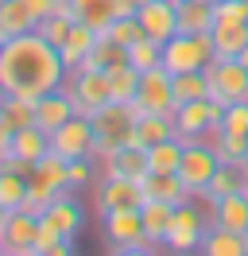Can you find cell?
<instances>
[{
    "label": "cell",
    "mask_w": 248,
    "mask_h": 256,
    "mask_svg": "<svg viewBox=\"0 0 248 256\" xmlns=\"http://www.w3.org/2000/svg\"><path fill=\"white\" fill-rule=\"evenodd\" d=\"M140 218H144V237L159 248V244L167 240V229H170V218H174V206H170V202H159V198H148V202L140 206Z\"/></svg>",
    "instance_id": "7402d4cb"
},
{
    "label": "cell",
    "mask_w": 248,
    "mask_h": 256,
    "mask_svg": "<svg viewBox=\"0 0 248 256\" xmlns=\"http://www.w3.org/2000/svg\"><path fill=\"white\" fill-rule=\"evenodd\" d=\"M46 152H50V136L39 124H28V128H16L12 132V152L8 156H20V160L35 163V160H43Z\"/></svg>",
    "instance_id": "4316f807"
},
{
    "label": "cell",
    "mask_w": 248,
    "mask_h": 256,
    "mask_svg": "<svg viewBox=\"0 0 248 256\" xmlns=\"http://www.w3.org/2000/svg\"><path fill=\"white\" fill-rule=\"evenodd\" d=\"M174 136V116L170 112H140L136 116V132H132V144L136 148H152L159 140Z\"/></svg>",
    "instance_id": "44dd1931"
},
{
    "label": "cell",
    "mask_w": 248,
    "mask_h": 256,
    "mask_svg": "<svg viewBox=\"0 0 248 256\" xmlns=\"http://www.w3.org/2000/svg\"><path fill=\"white\" fill-rule=\"evenodd\" d=\"M221 112H225V105L214 101V97L182 101L178 109L170 112L174 116V136L178 140H206L214 128H221Z\"/></svg>",
    "instance_id": "8992f818"
},
{
    "label": "cell",
    "mask_w": 248,
    "mask_h": 256,
    "mask_svg": "<svg viewBox=\"0 0 248 256\" xmlns=\"http://www.w3.org/2000/svg\"><path fill=\"white\" fill-rule=\"evenodd\" d=\"M70 12L78 24H86L93 32H108V24L116 20V0H70Z\"/></svg>",
    "instance_id": "603a6c76"
},
{
    "label": "cell",
    "mask_w": 248,
    "mask_h": 256,
    "mask_svg": "<svg viewBox=\"0 0 248 256\" xmlns=\"http://www.w3.org/2000/svg\"><path fill=\"white\" fill-rule=\"evenodd\" d=\"M97 35H101V32H93V28H86V24H78V20H74V28H70V35H66V43L58 47L62 50V62H66V74L86 62V54L93 50Z\"/></svg>",
    "instance_id": "d4e9b609"
},
{
    "label": "cell",
    "mask_w": 248,
    "mask_h": 256,
    "mask_svg": "<svg viewBox=\"0 0 248 256\" xmlns=\"http://www.w3.org/2000/svg\"><path fill=\"white\" fill-rule=\"evenodd\" d=\"M148 194H144V182L140 178H112L105 175L101 186H97V210H124V206H144Z\"/></svg>",
    "instance_id": "2e32d148"
},
{
    "label": "cell",
    "mask_w": 248,
    "mask_h": 256,
    "mask_svg": "<svg viewBox=\"0 0 248 256\" xmlns=\"http://www.w3.org/2000/svg\"><path fill=\"white\" fill-rule=\"evenodd\" d=\"M12 132H16V128L8 124V120H4V112H0V160L12 152Z\"/></svg>",
    "instance_id": "ee69618b"
},
{
    "label": "cell",
    "mask_w": 248,
    "mask_h": 256,
    "mask_svg": "<svg viewBox=\"0 0 248 256\" xmlns=\"http://www.w3.org/2000/svg\"><path fill=\"white\" fill-rule=\"evenodd\" d=\"M0 256H4V244H0Z\"/></svg>",
    "instance_id": "c3c4849f"
},
{
    "label": "cell",
    "mask_w": 248,
    "mask_h": 256,
    "mask_svg": "<svg viewBox=\"0 0 248 256\" xmlns=\"http://www.w3.org/2000/svg\"><path fill=\"white\" fill-rule=\"evenodd\" d=\"M62 190H70V178H66V160L54 156V152H46L43 160L31 163L28 171V198H24V206L20 210H31V214H43Z\"/></svg>",
    "instance_id": "3957f363"
},
{
    "label": "cell",
    "mask_w": 248,
    "mask_h": 256,
    "mask_svg": "<svg viewBox=\"0 0 248 256\" xmlns=\"http://www.w3.org/2000/svg\"><path fill=\"white\" fill-rule=\"evenodd\" d=\"M236 190H244V175H240L232 163H221V167H217V175H214V182H210V190H206V198L217 202V198L236 194Z\"/></svg>",
    "instance_id": "8d00e7d4"
},
{
    "label": "cell",
    "mask_w": 248,
    "mask_h": 256,
    "mask_svg": "<svg viewBox=\"0 0 248 256\" xmlns=\"http://www.w3.org/2000/svg\"><path fill=\"white\" fill-rule=\"evenodd\" d=\"M198 97H210V82H206V70H190V74H174V101H198Z\"/></svg>",
    "instance_id": "d590c367"
},
{
    "label": "cell",
    "mask_w": 248,
    "mask_h": 256,
    "mask_svg": "<svg viewBox=\"0 0 248 256\" xmlns=\"http://www.w3.org/2000/svg\"><path fill=\"white\" fill-rule=\"evenodd\" d=\"M0 112L12 128H28L35 124V101L28 97H16V94H0Z\"/></svg>",
    "instance_id": "836d02e7"
},
{
    "label": "cell",
    "mask_w": 248,
    "mask_h": 256,
    "mask_svg": "<svg viewBox=\"0 0 248 256\" xmlns=\"http://www.w3.org/2000/svg\"><path fill=\"white\" fill-rule=\"evenodd\" d=\"M128 62V47H120L116 39H108V35H97V43H93V50L86 54V70H112V66H124ZM78 66V70H82Z\"/></svg>",
    "instance_id": "f546056e"
},
{
    "label": "cell",
    "mask_w": 248,
    "mask_h": 256,
    "mask_svg": "<svg viewBox=\"0 0 248 256\" xmlns=\"http://www.w3.org/2000/svg\"><path fill=\"white\" fill-rule=\"evenodd\" d=\"M108 74V94H112V101H132L140 90V70L132 62L124 66H112V70H105Z\"/></svg>",
    "instance_id": "1f68e13d"
},
{
    "label": "cell",
    "mask_w": 248,
    "mask_h": 256,
    "mask_svg": "<svg viewBox=\"0 0 248 256\" xmlns=\"http://www.w3.org/2000/svg\"><path fill=\"white\" fill-rule=\"evenodd\" d=\"M240 62H244V66H248V50H244V54H240Z\"/></svg>",
    "instance_id": "bcb514c9"
},
{
    "label": "cell",
    "mask_w": 248,
    "mask_h": 256,
    "mask_svg": "<svg viewBox=\"0 0 248 256\" xmlns=\"http://www.w3.org/2000/svg\"><path fill=\"white\" fill-rule=\"evenodd\" d=\"M244 237L248 233H232V229L214 225V229H206L198 252H206V256H244Z\"/></svg>",
    "instance_id": "f1b7e54d"
},
{
    "label": "cell",
    "mask_w": 248,
    "mask_h": 256,
    "mask_svg": "<svg viewBox=\"0 0 248 256\" xmlns=\"http://www.w3.org/2000/svg\"><path fill=\"white\" fill-rule=\"evenodd\" d=\"M66 82V62L54 43H46L39 32H24L4 39L0 50V94H16L39 101L43 94L58 90Z\"/></svg>",
    "instance_id": "6da1fadb"
},
{
    "label": "cell",
    "mask_w": 248,
    "mask_h": 256,
    "mask_svg": "<svg viewBox=\"0 0 248 256\" xmlns=\"http://www.w3.org/2000/svg\"><path fill=\"white\" fill-rule=\"evenodd\" d=\"M178 0H148V4H140V28L144 35H152L155 43H167L170 35H178Z\"/></svg>",
    "instance_id": "5bb4252c"
},
{
    "label": "cell",
    "mask_w": 248,
    "mask_h": 256,
    "mask_svg": "<svg viewBox=\"0 0 248 256\" xmlns=\"http://www.w3.org/2000/svg\"><path fill=\"white\" fill-rule=\"evenodd\" d=\"M210 218H214V225H221V229H232V233H248V194L236 190V194H225V198H217V202H210Z\"/></svg>",
    "instance_id": "d6986e66"
},
{
    "label": "cell",
    "mask_w": 248,
    "mask_h": 256,
    "mask_svg": "<svg viewBox=\"0 0 248 256\" xmlns=\"http://www.w3.org/2000/svg\"><path fill=\"white\" fill-rule=\"evenodd\" d=\"M217 167H221V156H217V148L210 140H186L182 163H178V178H182V186L190 190V198H198V194L206 198Z\"/></svg>",
    "instance_id": "277c9868"
},
{
    "label": "cell",
    "mask_w": 248,
    "mask_h": 256,
    "mask_svg": "<svg viewBox=\"0 0 248 256\" xmlns=\"http://www.w3.org/2000/svg\"><path fill=\"white\" fill-rule=\"evenodd\" d=\"M221 128L225 132H236V136H248V101H232L221 112Z\"/></svg>",
    "instance_id": "60d3db41"
},
{
    "label": "cell",
    "mask_w": 248,
    "mask_h": 256,
    "mask_svg": "<svg viewBox=\"0 0 248 256\" xmlns=\"http://www.w3.org/2000/svg\"><path fill=\"white\" fill-rule=\"evenodd\" d=\"M101 163H105V175H112V178H144L148 175V148L124 144L116 152H108Z\"/></svg>",
    "instance_id": "ac0fdd59"
},
{
    "label": "cell",
    "mask_w": 248,
    "mask_h": 256,
    "mask_svg": "<svg viewBox=\"0 0 248 256\" xmlns=\"http://www.w3.org/2000/svg\"><path fill=\"white\" fill-rule=\"evenodd\" d=\"M140 182H144V194H148V198H159V202H170V206L190 202V190L182 186L178 171H148Z\"/></svg>",
    "instance_id": "ffe728a7"
},
{
    "label": "cell",
    "mask_w": 248,
    "mask_h": 256,
    "mask_svg": "<svg viewBox=\"0 0 248 256\" xmlns=\"http://www.w3.org/2000/svg\"><path fill=\"white\" fill-rule=\"evenodd\" d=\"M202 237H206V222H202V210L182 202L174 206V218H170V229H167V244L170 252H198L202 248Z\"/></svg>",
    "instance_id": "30bf717a"
},
{
    "label": "cell",
    "mask_w": 248,
    "mask_h": 256,
    "mask_svg": "<svg viewBox=\"0 0 248 256\" xmlns=\"http://www.w3.org/2000/svg\"><path fill=\"white\" fill-rule=\"evenodd\" d=\"M24 198H28V175L4 171V167H0V202H4L8 210H20Z\"/></svg>",
    "instance_id": "74e56055"
},
{
    "label": "cell",
    "mask_w": 248,
    "mask_h": 256,
    "mask_svg": "<svg viewBox=\"0 0 248 256\" xmlns=\"http://www.w3.org/2000/svg\"><path fill=\"white\" fill-rule=\"evenodd\" d=\"M244 194H248V178H244Z\"/></svg>",
    "instance_id": "7dc6e473"
},
{
    "label": "cell",
    "mask_w": 248,
    "mask_h": 256,
    "mask_svg": "<svg viewBox=\"0 0 248 256\" xmlns=\"http://www.w3.org/2000/svg\"><path fill=\"white\" fill-rule=\"evenodd\" d=\"M108 39H116L120 47H132L136 39H144V28H140V16L132 12V16H116L112 24H108Z\"/></svg>",
    "instance_id": "f35d334b"
},
{
    "label": "cell",
    "mask_w": 248,
    "mask_h": 256,
    "mask_svg": "<svg viewBox=\"0 0 248 256\" xmlns=\"http://www.w3.org/2000/svg\"><path fill=\"white\" fill-rule=\"evenodd\" d=\"M178 32L182 35H202V32H214V4L206 0H178Z\"/></svg>",
    "instance_id": "484cf974"
},
{
    "label": "cell",
    "mask_w": 248,
    "mask_h": 256,
    "mask_svg": "<svg viewBox=\"0 0 248 256\" xmlns=\"http://www.w3.org/2000/svg\"><path fill=\"white\" fill-rule=\"evenodd\" d=\"M101 229H105L108 248H120V244L140 240V237H144V218H140V206L105 210V214H101Z\"/></svg>",
    "instance_id": "9a60e30c"
},
{
    "label": "cell",
    "mask_w": 248,
    "mask_h": 256,
    "mask_svg": "<svg viewBox=\"0 0 248 256\" xmlns=\"http://www.w3.org/2000/svg\"><path fill=\"white\" fill-rule=\"evenodd\" d=\"M35 233H39V214L31 210H12V218L4 225V256H35Z\"/></svg>",
    "instance_id": "4fadbf2b"
},
{
    "label": "cell",
    "mask_w": 248,
    "mask_h": 256,
    "mask_svg": "<svg viewBox=\"0 0 248 256\" xmlns=\"http://www.w3.org/2000/svg\"><path fill=\"white\" fill-rule=\"evenodd\" d=\"M74 240L62 237L58 229H50V225L39 222V233H35V256H74Z\"/></svg>",
    "instance_id": "d6a6232c"
},
{
    "label": "cell",
    "mask_w": 248,
    "mask_h": 256,
    "mask_svg": "<svg viewBox=\"0 0 248 256\" xmlns=\"http://www.w3.org/2000/svg\"><path fill=\"white\" fill-rule=\"evenodd\" d=\"M8 218H12V210L0 202V237H4V225H8Z\"/></svg>",
    "instance_id": "f6af8a7d"
},
{
    "label": "cell",
    "mask_w": 248,
    "mask_h": 256,
    "mask_svg": "<svg viewBox=\"0 0 248 256\" xmlns=\"http://www.w3.org/2000/svg\"><path fill=\"white\" fill-rule=\"evenodd\" d=\"M214 20L217 24H248V0H217Z\"/></svg>",
    "instance_id": "b9f144b4"
},
{
    "label": "cell",
    "mask_w": 248,
    "mask_h": 256,
    "mask_svg": "<svg viewBox=\"0 0 248 256\" xmlns=\"http://www.w3.org/2000/svg\"><path fill=\"white\" fill-rule=\"evenodd\" d=\"M39 222L50 225V229H58L62 237L78 240V233L86 229V210H82V202L74 198V190H62L58 198H54L43 214H39Z\"/></svg>",
    "instance_id": "7c38bea8"
},
{
    "label": "cell",
    "mask_w": 248,
    "mask_h": 256,
    "mask_svg": "<svg viewBox=\"0 0 248 256\" xmlns=\"http://www.w3.org/2000/svg\"><path fill=\"white\" fill-rule=\"evenodd\" d=\"M35 24H39V20L31 16V8L24 0H0V39L35 32Z\"/></svg>",
    "instance_id": "83f0119b"
},
{
    "label": "cell",
    "mask_w": 248,
    "mask_h": 256,
    "mask_svg": "<svg viewBox=\"0 0 248 256\" xmlns=\"http://www.w3.org/2000/svg\"><path fill=\"white\" fill-rule=\"evenodd\" d=\"M136 116L132 101H108L93 112V160H105L108 152L132 144V132H136Z\"/></svg>",
    "instance_id": "7a4b0ae2"
},
{
    "label": "cell",
    "mask_w": 248,
    "mask_h": 256,
    "mask_svg": "<svg viewBox=\"0 0 248 256\" xmlns=\"http://www.w3.org/2000/svg\"><path fill=\"white\" fill-rule=\"evenodd\" d=\"M206 4H217V0H206Z\"/></svg>",
    "instance_id": "f907efd6"
},
{
    "label": "cell",
    "mask_w": 248,
    "mask_h": 256,
    "mask_svg": "<svg viewBox=\"0 0 248 256\" xmlns=\"http://www.w3.org/2000/svg\"><path fill=\"white\" fill-rule=\"evenodd\" d=\"M50 152L62 156V160H82V156H93V120L90 116H70L62 128L50 132Z\"/></svg>",
    "instance_id": "8fae6325"
},
{
    "label": "cell",
    "mask_w": 248,
    "mask_h": 256,
    "mask_svg": "<svg viewBox=\"0 0 248 256\" xmlns=\"http://www.w3.org/2000/svg\"><path fill=\"white\" fill-rule=\"evenodd\" d=\"M70 116H78V109H74V101H70V94L66 90H50V94H43L39 101H35V124L43 128L46 136L54 132V128H62Z\"/></svg>",
    "instance_id": "e0dca14e"
},
{
    "label": "cell",
    "mask_w": 248,
    "mask_h": 256,
    "mask_svg": "<svg viewBox=\"0 0 248 256\" xmlns=\"http://www.w3.org/2000/svg\"><path fill=\"white\" fill-rule=\"evenodd\" d=\"M128 62L136 66L140 74H144V70H152V66H159V62H163V43H155L152 35L136 39V43L128 47Z\"/></svg>",
    "instance_id": "e575fe53"
},
{
    "label": "cell",
    "mask_w": 248,
    "mask_h": 256,
    "mask_svg": "<svg viewBox=\"0 0 248 256\" xmlns=\"http://www.w3.org/2000/svg\"><path fill=\"white\" fill-rule=\"evenodd\" d=\"M206 82H210V97L221 101V105L248 101V66L240 58H214V62H206Z\"/></svg>",
    "instance_id": "9c48e42d"
},
{
    "label": "cell",
    "mask_w": 248,
    "mask_h": 256,
    "mask_svg": "<svg viewBox=\"0 0 248 256\" xmlns=\"http://www.w3.org/2000/svg\"><path fill=\"white\" fill-rule=\"evenodd\" d=\"M0 50H4V39H0Z\"/></svg>",
    "instance_id": "681fc988"
},
{
    "label": "cell",
    "mask_w": 248,
    "mask_h": 256,
    "mask_svg": "<svg viewBox=\"0 0 248 256\" xmlns=\"http://www.w3.org/2000/svg\"><path fill=\"white\" fill-rule=\"evenodd\" d=\"M70 28H74V20H70V16H58V12H50L46 20H39V28H35V32L43 35L46 43L62 47V43H66V35H70Z\"/></svg>",
    "instance_id": "ab89813d"
},
{
    "label": "cell",
    "mask_w": 248,
    "mask_h": 256,
    "mask_svg": "<svg viewBox=\"0 0 248 256\" xmlns=\"http://www.w3.org/2000/svg\"><path fill=\"white\" fill-rule=\"evenodd\" d=\"M206 62H214V35H170L163 43V66L170 74H190V70H206Z\"/></svg>",
    "instance_id": "5b68a950"
},
{
    "label": "cell",
    "mask_w": 248,
    "mask_h": 256,
    "mask_svg": "<svg viewBox=\"0 0 248 256\" xmlns=\"http://www.w3.org/2000/svg\"><path fill=\"white\" fill-rule=\"evenodd\" d=\"M62 90L70 94L78 116H93L101 105H108V101H112V94H108V74H105V70H86V66H82V70H70V74H66V82H62Z\"/></svg>",
    "instance_id": "52a82bcc"
},
{
    "label": "cell",
    "mask_w": 248,
    "mask_h": 256,
    "mask_svg": "<svg viewBox=\"0 0 248 256\" xmlns=\"http://www.w3.org/2000/svg\"><path fill=\"white\" fill-rule=\"evenodd\" d=\"M214 58H240L248 50V24H214Z\"/></svg>",
    "instance_id": "cb8c5ba5"
},
{
    "label": "cell",
    "mask_w": 248,
    "mask_h": 256,
    "mask_svg": "<svg viewBox=\"0 0 248 256\" xmlns=\"http://www.w3.org/2000/svg\"><path fill=\"white\" fill-rule=\"evenodd\" d=\"M182 148H186V140H178V136L152 144V148H148V171H178Z\"/></svg>",
    "instance_id": "4dcf8cb0"
},
{
    "label": "cell",
    "mask_w": 248,
    "mask_h": 256,
    "mask_svg": "<svg viewBox=\"0 0 248 256\" xmlns=\"http://www.w3.org/2000/svg\"><path fill=\"white\" fill-rule=\"evenodd\" d=\"M66 178H70V190H82L93 182V156H82V160L66 163Z\"/></svg>",
    "instance_id": "7bdbcfd3"
},
{
    "label": "cell",
    "mask_w": 248,
    "mask_h": 256,
    "mask_svg": "<svg viewBox=\"0 0 248 256\" xmlns=\"http://www.w3.org/2000/svg\"><path fill=\"white\" fill-rule=\"evenodd\" d=\"M132 109L136 112H174L178 109V101H174V74L163 62L140 74V90L132 97Z\"/></svg>",
    "instance_id": "ba28073f"
}]
</instances>
